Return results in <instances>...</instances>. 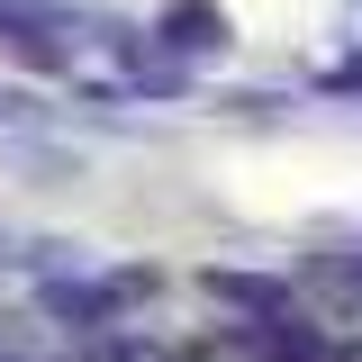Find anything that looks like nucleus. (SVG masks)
Wrapping results in <instances>:
<instances>
[{"label":"nucleus","mask_w":362,"mask_h":362,"mask_svg":"<svg viewBox=\"0 0 362 362\" xmlns=\"http://www.w3.org/2000/svg\"><path fill=\"white\" fill-rule=\"evenodd\" d=\"M163 37H173V45H199V54H209V45H226V28H218V9H209V0H173Z\"/></svg>","instance_id":"nucleus-1"},{"label":"nucleus","mask_w":362,"mask_h":362,"mask_svg":"<svg viewBox=\"0 0 362 362\" xmlns=\"http://www.w3.org/2000/svg\"><path fill=\"white\" fill-rule=\"evenodd\" d=\"M18 109H28V100H18V90H0V127H9V118H18Z\"/></svg>","instance_id":"nucleus-2"},{"label":"nucleus","mask_w":362,"mask_h":362,"mask_svg":"<svg viewBox=\"0 0 362 362\" xmlns=\"http://www.w3.org/2000/svg\"><path fill=\"white\" fill-rule=\"evenodd\" d=\"M0 263H9V254H0Z\"/></svg>","instance_id":"nucleus-3"}]
</instances>
